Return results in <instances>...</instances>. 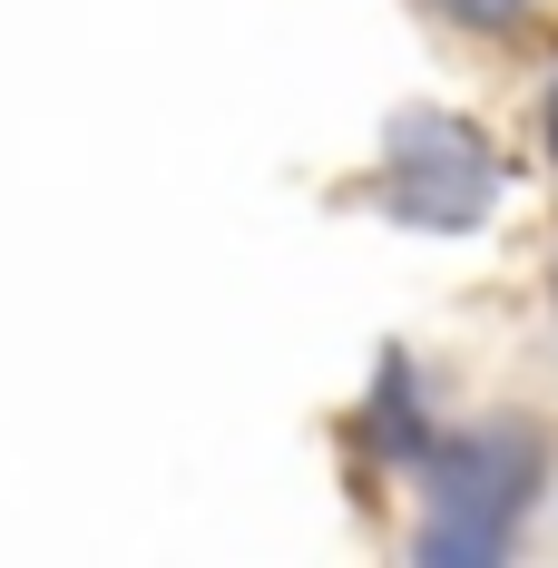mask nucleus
Wrapping results in <instances>:
<instances>
[{
    "mask_svg": "<svg viewBox=\"0 0 558 568\" xmlns=\"http://www.w3.org/2000/svg\"><path fill=\"white\" fill-rule=\"evenodd\" d=\"M519 480L529 452L490 432V442H460L450 460H432V529H422V559H500L509 549V510H519Z\"/></svg>",
    "mask_w": 558,
    "mask_h": 568,
    "instance_id": "f257e3e1",
    "label": "nucleus"
},
{
    "mask_svg": "<svg viewBox=\"0 0 558 568\" xmlns=\"http://www.w3.org/2000/svg\"><path fill=\"white\" fill-rule=\"evenodd\" d=\"M392 206L412 216V226H470V216H490V196H500V158L480 148V138H460L450 118H412L402 138H392Z\"/></svg>",
    "mask_w": 558,
    "mask_h": 568,
    "instance_id": "f03ea898",
    "label": "nucleus"
},
{
    "mask_svg": "<svg viewBox=\"0 0 558 568\" xmlns=\"http://www.w3.org/2000/svg\"><path fill=\"white\" fill-rule=\"evenodd\" d=\"M442 10H450V20H470V30H509L529 0H442Z\"/></svg>",
    "mask_w": 558,
    "mask_h": 568,
    "instance_id": "7ed1b4c3",
    "label": "nucleus"
},
{
    "mask_svg": "<svg viewBox=\"0 0 558 568\" xmlns=\"http://www.w3.org/2000/svg\"><path fill=\"white\" fill-rule=\"evenodd\" d=\"M549 148H558V99H549Z\"/></svg>",
    "mask_w": 558,
    "mask_h": 568,
    "instance_id": "20e7f679",
    "label": "nucleus"
}]
</instances>
